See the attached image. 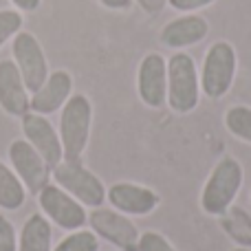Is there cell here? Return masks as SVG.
Segmentation results:
<instances>
[{"mask_svg":"<svg viewBox=\"0 0 251 251\" xmlns=\"http://www.w3.org/2000/svg\"><path fill=\"white\" fill-rule=\"evenodd\" d=\"M243 165L236 156H223L212 170L201 194V207L207 216H223L243 187Z\"/></svg>","mask_w":251,"mask_h":251,"instance_id":"cell-1","label":"cell"},{"mask_svg":"<svg viewBox=\"0 0 251 251\" xmlns=\"http://www.w3.org/2000/svg\"><path fill=\"white\" fill-rule=\"evenodd\" d=\"M201 77L196 62L185 51H176L168 60V106L174 113L187 115L199 106Z\"/></svg>","mask_w":251,"mask_h":251,"instance_id":"cell-2","label":"cell"},{"mask_svg":"<svg viewBox=\"0 0 251 251\" xmlns=\"http://www.w3.org/2000/svg\"><path fill=\"white\" fill-rule=\"evenodd\" d=\"M93 122V106L86 95H71L62 106L60 117V141L64 161H79L88 146Z\"/></svg>","mask_w":251,"mask_h":251,"instance_id":"cell-3","label":"cell"},{"mask_svg":"<svg viewBox=\"0 0 251 251\" xmlns=\"http://www.w3.org/2000/svg\"><path fill=\"white\" fill-rule=\"evenodd\" d=\"M238 71V55L236 49L227 40H218L207 49L201 69V91L209 100H221L227 95L236 79Z\"/></svg>","mask_w":251,"mask_h":251,"instance_id":"cell-4","label":"cell"},{"mask_svg":"<svg viewBox=\"0 0 251 251\" xmlns=\"http://www.w3.org/2000/svg\"><path fill=\"white\" fill-rule=\"evenodd\" d=\"M53 178L64 192L86 207H101L106 201V187L91 170L79 161H62L53 168Z\"/></svg>","mask_w":251,"mask_h":251,"instance_id":"cell-5","label":"cell"},{"mask_svg":"<svg viewBox=\"0 0 251 251\" xmlns=\"http://www.w3.org/2000/svg\"><path fill=\"white\" fill-rule=\"evenodd\" d=\"M11 51L16 57L18 71L25 79L26 91L35 93L49 77V64L38 38L33 33H26V31H18L16 38H13Z\"/></svg>","mask_w":251,"mask_h":251,"instance_id":"cell-6","label":"cell"},{"mask_svg":"<svg viewBox=\"0 0 251 251\" xmlns=\"http://www.w3.org/2000/svg\"><path fill=\"white\" fill-rule=\"evenodd\" d=\"M88 223L97 236H101L122 251H139V236L141 234L126 214L117 212V209L93 207V212L88 214Z\"/></svg>","mask_w":251,"mask_h":251,"instance_id":"cell-7","label":"cell"},{"mask_svg":"<svg viewBox=\"0 0 251 251\" xmlns=\"http://www.w3.org/2000/svg\"><path fill=\"white\" fill-rule=\"evenodd\" d=\"M40 207L62 229H82L88 221L84 205L75 201L69 192L62 190L60 185H49L47 183L40 190Z\"/></svg>","mask_w":251,"mask_h":251,"instance_id":"cell-8","label":"cell"},{"mask_svg":"<svg viewBox=\"0 0 251 251\" xmlns=\"http://www.w3.org/2000/svg\"><path fill=\"white\" fill-rule=\"evenodd\" d=\"M137 91L148 108H163L168 101V62L161 53H148L137 71Z\"/></svg>","mask_w":251,"mask_h":251,"instance_id":"cell-9","label":"cell"},{"mask_svg":"<svg viewBox=\"0 0 251 251\" xmlns=\"http://www.w3.org/2000/svg\"><path fill=\"white\" fill-rule=\"evenodd\" d=\"M9 159H11L13 170L22 181V185L33 194H40V190L49 181V165L38 154V150L26 139H16L9 146Z\"/></svg>","mask_w":251,"mask_h":251,"instance_id":"cell-10","label":"cell"},{"mask_svg":"<svg viewBox=\"0 0 251 251\" xmlns=\"http://www.w3.org/2000/svg\"><path fill=\"white\" fill-rule=\"evenodd\" d=\"M22 132H25L26 141L38 150V154L42 156L49 168H55L57 163H62L64 152H62L60 134L53 130L49 119H44L38 113L22 115Z\"/></svg>","mask_w":251,"mask_h":251,"instance_id":"cell-11","label":"cell"},{"mask_svg":"<svg viewBox=\"0 0 251 251\" xmlns=\"http://www.w3.org/2000/svg\"><path fill=\"white\" fill-rule=\"evenodd\" d=\"M106 201H110L113 209L126 216H148L161 203L154 190L137 183H115L110 190H106Z\"/></svg>","mask_w":251,"mask_h":251,"instance_id":"cell-12","label":"cell"},{"mask_svg":"<svg viewBox=\"0 0 251 251\" xmlns=\"http://www.w3.org/2000/svg\"><path fill=\"white\" fill-rule=\"evenodd\" d=\"M209 33V22L199 13H183L181 18H174L161 29V44L174 51L194 47L203 42Z\"/></svg>","mask_w":251,"mask_h":251,"instance_id":"cell-13","label":"cell"},{"mask_svg":"<svg viewBox=\"0 0 251 251\" xmlns=\"http://www.w3.org/2000/svg\"><path fill=\"white\" fill-rule=\"evenodd\" d=\"M29 101V91H26L16 62L2 60L0 62V106L2 110L13 117H22L31 108Z\"/></svg>","mask_w":251,"mask_h":251,"instance_id":"cell-14","label":"cell"},{"mask_svg":"<svg viewBox=\"0 0 251 251\" xmlns=\"http://www.w3.org/2000/svg\"><path fill=\"white\" fill-rule=\"evenodd\" d=\"M73 91V77L66 71H55L47 77V82L33 93L29 106L38 115H53L69 101Z\"/></svg>","mask_w":251,"mask_h":251,"instance_id":"cell-15","label":"cell"},{"mask_svg":"<svg viewBox=\"0 0 251 251\" xmlns=\"http://www.w3.org/2000/svg\"><path fill=\"white\" fill-rule=\"evenodd\" d=\"M51 225L44 216L33 214L26 218L20 234V247L18 251H51Z\"/></svg>","mask_w":251,"mask_h":251,"instance_id":"cell-16","label":"cell"},{"mask_svg":"<svg viewBox=\"0 0 251 251\" xmlns=\"http://www.w3.org/2000/svg\"><path fill=\"white\" fill-rule=\"evenodd\" d=\"M223 227L227 236L240 247L251 249V216L243 207H229L223 214Z\"/></svg>","mask_w":251,"mask_h":251,"instance_id":"cell-17","label":"cell"},{"mask_svg":"<svg viewBox=\"0 0 251 251\" xmlns=\"http://www.w3.org/2000/svg\"><path fill=\"white\" fill-rule=\"evenodd\" d=\"M22 203H25V185L16 176V172L0 163V207L18 209Z\"/></svg>","mask_w":251,"mask_h":251,"instance_id":"cell-18","label":"cell"},{"mask_svg":"<svg viewBox=\"0 0 251 251\" xmlns=\"http://www.w3.org/2000/svg\"><path fill=\"white\" fill-rule=\"evenodd\" d=\"M225 126L236 139L251 143V108L249 106H231L225 113Z\"/></svg>","mask_w":251,"mask_h":251,"instance_id":"cell-19","label":"cell"},{"mask_svg":"<svg viewBox=\"0 0 251 251\" xmlns=\"http://www.w3.org/2000/svg\"><path fill=\"white\" fill-rule=\"evenodd\" d=\"M53 251H100V240L95 231L75 229V234H69Z\"/></svg>","mask_w":251,"mask_h":251,"instance_id":"cell-20","label":"cell"},{"mask_svg":"<svg viewBox=\"0 0 251 251\" xmlns=\"http://www.w3.org/2000/svg\"><path fill=\"white\" fill-rule=\"evenodd\" d=\"M20 26H22L20 13L13 11V9H2V11H0V47H2L9 38H13V35L20 31Z\"/></svg>","mask_w":251,"mask_h":251,"instance_id":"cell-21","label":"cell"},{"mask_svg":"<svg viewBox=\"0 0 251 251\" xmlns=\"http://www.w3.org/2000/svg\"><path fill=\"white\" fill-rule=\"evenodd\" d=\"M139 251H176V249L159 231H143L139 236Z\"/></svg>","mask_w":251,"mask_h":251,"instance_id":"cell-22","label":"cell"},{"mask_svg":"<svg viewBox=\"0 0 251 251\" xmlns=\"http://www.w3.org/2000/svg\"><path fill=\"white\" fill-rule=\"evenodd\" d=\"M0 251H16V229L4 216H0Z\"/></svg>","mask_w":251,"mask_h":251,"instance_id":"cell-23","label":"cell"},{"mask_svg":"<svg viewBox=\"0 0 251 251\" xmlns=\"http://www.w3.org/2000/svg\"><path fill=\"white\" fill-rule=\"evenodd\" d=\"M214 2H216V0H168L170 7L176 9V11H181V13L199 11V9H205Z\"/></svg>","mask_w":251,"mask_h":251,"instance_id":"cell-24","label":"cell"},{"mask_svg":"<svg viewBox=\"0 0 251 251\" xmlns=\"http://www.w3.org/2000/svg\"><path fill=\"white\" fill-rule=\"evenodd\" d=\"M137 4L143 9L146 13H150V16H156V13H161L165 9V4H168V0H137Z\"/></svg>","mask_w":251,"mask_h":251,"instance_id":"cell-25","label":"cell"},{"mask_svg":"<svg viewBox=\"0 0 251 251\" xmlns=\"http://www.w3.org/2000/svg\"><path fill=\"white\" fill-rule=\"evenodd\" d=\"M97 2L104 4L106 9H113V11H126L132 4V0H97Z\"/></svg>","mask_w":251,"mask_h":251,"instance_id":"cell-26","label":"cell"},{"mask_svg":"<svg viewBox=\"0 0 251 251\" xmlns=\"http://www.w3.org/2000/svg\"><path fill=\"white\" fill-rule=\"evenodd\" d=\"M20 11H35L40 7V0H11Z\"/></svg>","mask_w":251,"mask_h":251,"instance_id":"cell-27","label":"cell"},{"mask_svg":"<svg viewBox=\"0 0 251 251\" xmlns=\"http://www.w3.org/2000/svg\"><path fill=\"white\" fill-rule=\"evenodd\" d=\"M234 251H251V249H249V247H236Z\"/></svg>","mask_w":251,"mask_h":251,"instance_id":"cell-28","label":"cell"}]
</instances>
